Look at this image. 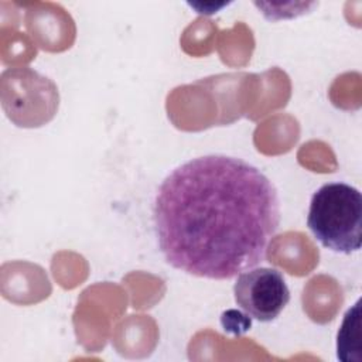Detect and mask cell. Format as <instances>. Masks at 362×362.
<instances>
[{
  "mask_svg": "<svg viewBox=\"0 0 362 362\" xmlns=\"http://www.w3.org/2000/svg\"><path fill=\"white\" fill-rule=\"evenodd\" d=\"M236 304L260 322L276 320L290 301L283 274L270 267H257L238 274L233 286Z\"/></svg>",
  "mask_w": 362,
  "mask_h": 362,
  "instance_id": "obj_4",
  "label": "cell"
},
{
  "mask_svg": "<svg viewBox=\"0 0 362 362\" xmlns=\"http://www.w3.org/2000/svg\"><path fill=\"white\" fill-rule=\"evenodd\" d=\"M221 324L226 332L239 335V334L250 329L252 320L249 315H245L236 310H228V311L222 313Z\"/></svg>",
  "mask_w": 362,
  "mask_h": 362,
  "instance_id": "obj_6",
  "label": "cell"
},
{
  "mask_svg": "<svg viewBox=\"0 0 362 362\" xmlns=\"http://www.w3.org/2000/svg\"><path fill=\"white\" fill-rule=\"evenodd\" d=\"M307 226L327 249L351 255L362 246V194L345 182H328L311 197Z\"/></svg>",
  "mask_w": 362,
  "mask_h": 362,
  "instance_id": "obj_2",
  "label": "cell"
},
{
  "mask_svg": "<svg viewBox=\"0 0 362 362\" xmlns=\"http://www.w3.org/2000/svg\"><path fill=\"white\" fill-rule=\"evenodd\" d=\"M362 331H361V300L345 313L337 335V356L344 362L362 361Z\"/></svg>",
  "mask_w": 362,
  "mask_h": 362,
  "instance_id": "obj_5",
  "label": "cell"
},
{
  "mask_svg": "<svg viewBox=\"0 0 362 362\" xmlns=\"http://www.w3.org/2000/svg\"><path fill=\"white\" fill-rule=\"evenodd\" d=\"M3 109L20 127H38L49 122L59 105L57 85L31 68L8 69L1 76Z\"/></svg>",
  "mask_w": 362,
  "mask_h": 362,
  "instance_id": "obj_3",
  "label": "cell"
},
{
  "mask_svg": "<svg viewBox=\"0 0 362 362\" xmlns=\"http://www.w3.org/2000/svg\"><path fill=\"white\" fill-rule=\"evenodd\" d=\"M280 198L257 167L225 154L185 161L160 184L153 222L165 262L228 280L253 269L280 225Z\"/></svg>",
  "mask_w": 362,
  "mask_h": 362,
  "instance_id": "obj_1",
  "label": "cell"
}]
</instances>
